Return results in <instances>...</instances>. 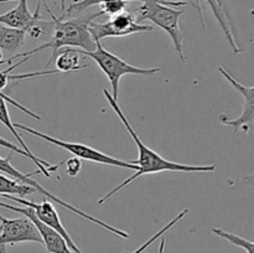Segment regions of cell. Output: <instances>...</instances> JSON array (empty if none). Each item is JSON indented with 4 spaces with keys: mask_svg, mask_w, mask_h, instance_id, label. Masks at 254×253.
<instances>
[{
    "mask_svg": "<svg viewBox=\"0 0 254 253\" xmlns=\"http://www.w3.org/2000/svg\"><path fill=\"white\" fill-rule=\"evenodd\" d=\"M103 94L106 97L107 102L109 103V106L112 107L114 112H116L117 116L119 117V119L122 121L123 126H126L127 131L130 134L131 139L135 141L136 146H138L139 151V158L136 161H133L134 164L139 166L138 171L130 175L129 178H127L123 183L119 184L118 186H116L114 189H112L107 195H104L103 197H101L98 200V205H103L104 202L109 200V198L113 197L116 193H118L122 189H124L126 186L130 185L133 181H135V179L140 178L143 175H148V174H156L161 173V171H181V173H212L217 169V165H189V164H181V163H175V161H170L168 159L163 158L160 154L156 153L155 150H153L151 148H149L145 143H143V140L140 139V136L136 134V131L134 130V128L131 126L130 122L127 118L126 113L122 111V108L119 107V104L117 103L116 99L112 97V94L109 93V91L103 89Z\"/></svg>",
    "mask_w": 254,
    "mask_h": 253,
    "instance_id": "obj_1",
    "label": "cell"
},
{
    "mask_svg": "<svg viewBox=\"0 0 254 253\" xmlns=\"http://www.w3.org/2000/svg\"><path fill=\"white\" fill-rule=\"evenodd\" d=\"M45 7H46L47 12H49L52 19V35L49 41L44 42V44L30 50V51L16 54L15 56L10 57V59L4 60L2 64H10L12 61L19 59L29 60L32 55L50 49L52 52L49 62L46 63V67H49L50 64L54 63L55 56H56L57 51L60 49L73 47V49H79L83 50V51H93L96 49V41H94L91 32H89L88 26L93 20L103 15L101 10L97 12H91V14H78L77 16L72 17V19L64 20L62 17L55 16L54 12L47 6V4H45Z\"/></svg>",
    "mask_w": 254,
    "mask_h": 253,
    "instance_id": "obj_2",
    "label": "cell"
},
{
    "mask_svg": "<svg viewBox=\"0 0 254 253\" xmlns=\"http://www.w3.org/2000/svg\"><path fill=\"white\" fill-rule=\"evenodd\" d=\"M141 5L136 9L140 22L149 20L166 32L173 40L175 51L178 52L181 61H186L184 54V32L180 29V17L184 9H176L178 6H185L186 1H174V0H141Z\"/></svg>",
    "mask_w": 254,
    "mask_h": 253,
    "instance_id": "obj_3",
    "label": "cell"
},
{
    "mask_svg": "<svg viewBox=\"0 0 254 253\" xmlns=\"http://www.w3.org/2000/svg\"><path fill=\"white\" fill-rule=\"evenodd\" d=\"M79 54L82 56L89 57L93 60L99 68L103 71V73L108 77L112 86V97L116 101H118L119 96V82L123 76L127 74H135V76H153L161 71L159 67H153V68H143V67H136L133 64L128 63L121 59L119 56L114 55L113 52L104 49L102 42L96 40V49L93 51H83L79 50Z\"/></svg>",
    "mask_w": 254,
    "mask_h": 253,
    "instance_id": "obj_4",
    "label": "cell"
},
{
    "mask_svg": "<svg viewBox=\"0 0 254 253\" xmlns=\"http://www.w3.org/2000/svg\"><path fill=\"white\" fill-rule=\"evenodd\" d=\"M14 124L16 129H21V130L25 131V133L31 134V135L36 136V138H40L42 139V140L47 141V143L59 146V148L66 149L68 153H71L72 155L81 159V160L93 161V163L117 166V168L128 169V170H133V171H138L139 169V166L136 165V164H134L133 161H124V160H121V159L113 158V156L107 155V154L103 153V151L97 150V149L92 148V146L89 145H86V144L64 141V140H61V139L54 138V136L51 135H47V134L36 130V129L34 128H30V126H24V124H20V123H14Z\"/></svg>",
    "mask_w": 254,
    "mask_h": 253,
    "instance_id": "obj_5",
    "label": "cell"
},
{
    "mask_svg": "<svg viewBox=\"0 0 254 253\" xmlns=\"http://www.w3.org/2000/svg\"><path fill=\"white\" fill-rule=\"evenodd\" d=\"M10 160H11V154H10V155H7L6 158H2V156H0V173H2V174H5V175L10 176V178H11V179H14V180L19 181V183H21V184H26V185L34 186V188L36 189L37 192L41 193V195H44L45 197H47V198H50V200L55 201V202L59 203V205L62 206V207L67 208V210L71 211V212H73V213H76V215H78L79 217L84 218V220L89 221V222L94 223V225L99 226V227L104 228V230L109 231V232L114 233V235L119 236V237L124 238V240H127V238L130 237V235H129L128 232H126V231L119 230V228L114 227V226L109 225V223L104 222V221L99 220V218L94 217V216L89 215V213H86V212H84V211H82V210H79V208L74 207L73 205H71V203L66 202V201H64V200H62V198H60L59 196H56V195H54V193H52V192H50V191L47 190V189H45L44 186L40 185L39 183H36V181H35V180H31V179H30V176H31V175H36V174H39V170L34 171V173L26 174V175H25V174H22L21 171H19V170H17V169H15L14 166H12L11 161H10Z\"/></svg>",
    "mask_w": 254,
    "mask_h": 253,
    "instance_id": "obj_6",
    "label": "cell"
},
{
    "mask_svg": "<svg viewBox=\"0 0 254 253\" xmlns=\"http://www.w3.org/2000/svg\"><path fill=\"white\" fill-rule=\"evenodd\" d=\"M153 29L154 27L150 25H144L136 21L135 16L127 10L113 15L106 22H96L93 20L88 26L94 41H101L107 37H126L138 32L153 31Z\"/></svg>",
    "mask_w": 254,
    "mask_h": 253,
    "instance_id": "obj_7",
    "label": "cell"
},
{
    "mask_svg": "<svg viewBox=\"0 0 254 253\" xmlns=\"http://www.w3.org/2000/svg\"><path fill=\"white\" fill-rule=\"evenodd\" d=\"M220 73L227 79L228 83L242 96L243 98V112L240 117L235 119H228L226 116H220V121L223 126H232L237 133L240 129H243L245 133H250L253 126L254 121V87L245 86L241 82H238L230 72L223 67H218Z\"/></svg>",
    "mask_w": 254,
    "mask_h": 253,
    "instance_id": "obj_8",
    "label": "cell"
},
{
    "mask_svg": "<svg viewBox=\"0 0 254 253\" xmlns=\"http://www.w3.org/2000/svg\"><path fill=\"white\" fill-rule=\"evenodd\" d=\"M21 242H36L42 245V238L36 226L27 217L6 218L0 213V246Z\"/></svg>",
    "mask_w": 254,
    "mask_h": 253,
    "instance_id": "obj_9",
    "label": "cell"
},
{
    "mask_svg": "<svg viewBox=\"0 0 254 253\" xmlns=\"http://www.w3.org/2000/svg\"><path fill=\"white\" fill-rule=\"evenodd\" d=\"M0 196L6 198V200L9 201H15V202L21 203L22 206L31 207L32 210H34L35 216H36L41 222H44L45 225H47L49 227L54 228L56 232H59L60 235L64 238L67 246H68L74 253H82V251L79 250L78 246L74 243V241L72 240L69 233L67 232V230L64 227V225H62L61 218H60L55 206L52 205V202H50L49 200H44L42 202L36 203V202H32V201L25 200L24 197H17V196H14V195H0Z\"/></svg>",
    "mask_w": 254,
    "mask_h": 253,
    "instance_id": "obj_10",
    "label": "cell"
},
{
    "mask_svg": "<svg viewBox=\"0 0 254 253\" xmlns=\"http://www.w3.org/2000/svg\"><path fill=\"white\" fill-rule=\"evenodd\" d=\"M0 207L7 208V210H11L14 212L21 213L22 216L29 218L35 226H36L37 231H39L40 236L42 238V245L46 247V251L49 253H74L71 248L67 246L64 238L60 235L59 232L54 230V228L49 227L47 225H45L44 222L39 220V218L35 216L34 210L31 207H19V206H12L9 203H5L0 201Z\"/></svg>",
    "mask_w": 254,
    "mask_h": 253,
    "instance_id": "obj_11",
    "label": "cell"
},
{
    "mask_svg": "<svg viewBox=\"0 0 254 253\" xmlns=\"http://www.w3.org/2000/svg\"><path fill=\"white\" fill-rule=\"evenodd\" d=\"M40 6H41V1L37 4L36 10L32 14V12H30L29 6H27V0H19V4L14 9L0 15V24L11 27V29L22 30L27 34L32 27L39 25L44 20L40 15ZM64 9H66L64 0H61L62 12L64 11Z\"/></svg>",
    "mask_w": 254,
    "mask_h": 253,
    "instance_id": "obj_12",
    "label": "cell"
},
{
    "mask_svg": "<svg viewBox=\"0 0 254 253\" xmlns=\"http://www.w3.org/2000/svg\"><path fill=\"white\" fill-rule=\"evenodd\" d=\"M0 122H1L2 124H4L5 126H6L7 129H9L10 131H11V134L12 135H14V138L16 139V141L17 143H19V145L21 146L22 149H24L25 151H26L27 154H29V155H31L32 158H34V160L36 161V168H37V170H39V173L40 171H41V174L44 176H51V173L52 171H57L60 169V166L61 165H64V161H62V163H60V164H57V165H52V164H50L49 161H46V160H44V159H40V158H37L36 155H35L34 154V151H31V149L29 148V146H27V144H26V141L24 140V139H22V136H21V134L19 133V131H17V129L15 128V124H14V122L11 121V118H10V114H9V111H7V106H6V101H5L4 98H2V97H0Z\"/></svg>",
    "mask_w": 254,
    "mask_h": 253,
    "instance_id": "obj_13",
    "label": "cell"
},
{
    "mask_svg": "<svg viewBox=\"0 0 254 253\" xmlns=\"http://www.w3.org/2000/svg\"><path fill=\"white\" fill-rule=\"evenodd\" d=\"M206 1H207L208 6L212 9L216 19H217L218 24H220L221 29H222L223 34H225L227 41L230 42L231 47L233 49L235 54H241V52H242V50H241V47H238L237 41H236V39H235V34H233L232 27H231L230 15H227L222 9H221L220 5H218V2H217V0H206ZM193 7H196V10L198 11V16H200L201 25H202V29L205 30V27H206L205 26V19H203V12H202V7H201V4H200V0H193Z\"/></svg>",
    "mask_w": 254,
    "mask_h": 253,
    "instance_id": "obj_14",
    "label": "cell"
},
{
    "mask_svg": "<svg viewBox=\"0 0 254 253\" xmlns=\"http://www.w3.org/2000/svg\"><path fill=\"white\" fill-rule=\"evenodd\" d=\"M81 56L79 49L64 47L57 51L54 63L56 64V69L60 72H76L88 67V64L82 63Z\"/></svg>",
    "mask_w": 254,
    "mask_h": 253,
    "instance_id": "obj_15",
    "label": "cell"
},
{
    "mask_svg": "<svg viewBox=\"0 0 254 253\" xmlns=\"http://www.w3.org/2000/svg\"><path fill=\"white\" fill-rule=\"evenodd\" d=\"M26 32L22 30L11 29L0 24V49L2 51L16 52L25 45Z\"/></svg>",
    "mask_w": 254,
    "mask_h": 253,
    "instance_id": "obj_16",
    "label": "cell"
},
{
    "mask_svg": "<svg viewBox=\"0 0 254 253\" xmlns=\"http://www.w3.org/2000/svg\"><path fill=\"white\" fill-rule=\"evenodd\" d=\"M37 192L34 186L21 184L6 175L0 174V195H14L17 197H25L27 195Z\"/></svg>",
    "mask_w": 254,
    "mask_h": 253,
    "instance_id": "obj_17",
    "label": "cell"
},
{
    "mask_svg": "<svg viewBox=\"0 0 254 253\" xmlns=\"http://www.w3.org/2000/svg\"><path fill=\"white\" fill-rule=\"evenodd\" d=\"M188 213H189V210H188V208H185V210H183V211H181V212H179L178 215H176L175 217H174L173 220L170 221V222L166 223V225L164 226L163 228H160V230H159L158 232L155 233V235H153V236H151L150 238H149V240H146V241H145V243H143V245H141L140 247L136 248V250L134 251L133 253H143L144 251L146 250V248L150 247V246L153 245V243L155 242V241H158L159 238L161 237V236H164V235H165L166 232H169V231H170L171 228L174 227V226L178 225V223L180 222V221L183 220V218L185 217V216L188 215ZM124 253H129V252H124Z\"/></svg>",
    "mask_w": 254,
    "mask_h": 253,
    "instance_id": "obj_18",
    "label": "cell"
},
{
    "mask_svg": "<svg viewBox=\"0 0 254 253\" xmlns=\"http://www.w3.org/2000/svg\"><path fill=\"white\" fill-rule=\"evenodd\" d=\"M212 233L217 235L218 237L223 238V240L228 241V242L232 243V245L237 246V247H241L242 250H245L247 253H253L254 245L251 240H246V238L241 237V236L233 235V233H230V232H227V231L221 230V228H217V227L212 228Z\"/></svg>",
    "mask_w": 254,
    "mask_h": 253,
    "instance_id": "obj_19",
    "label": "cell"
},
{
    "mask_svg": "<svg viewBox=\"0 0 254 253\" xmlns=\"http://www.w3.org/2000/svg\"><path fill=\"white\" fill-rule=\"evenodd\" d=\"M102 1H103V0H73V2H72L67 9H64L61 17H64L66 15L71 14H83L87 9L94 6V5H99Z\"/></svg>",
    "mask_w": 254,
    "mask_h": 253,
    "instance_id": "obj_20",
    "label": "cell"
},
{
    "mask_svg": "<svg viewBox=\"0 0 254 253\" xmlns=\"http://www.w3.org/2000/svg\"><path fill=\"white\" fill-rule=\"evenodd\" d=\"M0 97H2V98L5 99V101H6V103H10V104H11V106H14L15 108L20 109V111L24 112V113H26L27 116L31 117V118L36 119V121H42V117H41V116H39V114H36V113H35V112L30 111L29 108H26V107L22 106L21 103H19V102L15 101L14 98H11V97H10L7 93H5V92H0Z\"/></svg>",
    "mask_w": 254,
    "mask_h": 253,
    "instance_id": "obj_21",
    "label": "cell"
},
{
    "mask_svg": "<svg viewBox=\"0 0 254 253\" xmlns=\"http://www.w3.org/2000/svg\"><path fill=\"white\" fill-rule=\"evenodd\" d=\"M64 165L66 166V173L67 175L71 176V178H74L79 174L82 169V161L81 159L76 158V156H72V158L67 159V160L64 161Z\"/></svg>",
    "mask_w": 254,
    "mask_h": 253,
    "instance_id": "obj_22",
    "label": "cell"
},
{
    "mask_svg": "<svg viewBox=\"0 0 254 253\" xmlns=\"http://www.w3.org/2000/svg\"><path fill=\"white\" fill-rule=\"evenodd\" d=\"M0 146H2V148H6V149H9L10 151H11V153H16V154H20V155H22V156H25V158H27V159H30V160L32 161V163L35 164V165H36V161L34 160V158H32L31 155H29V154L26 153V151L24 150V149L22 148H20V146H17V145H15L14 143H11V141H9V140H6V139H4V138H1V136H0ZM37 166V165H36ZM40 173H41V171H40ZM47 178H49V176H47Z\"/></svg>",
    "mask_w": 254,
    "mask_h": 253,
    "instance_id": "obj_23",
    "label": "cell"
},
{
    "mask_svg": "<svg viewBox=\"0 0 254 253\" xmlns=\"http://www.w3.org/2000/svg\"><path fill=\"white\" fill-rule=\"evenodd\" d=\"M165 245H166L165 237H163V236H161V237H160V245H159V252L158 253H164V250H165Z\"/></svg>",
    "mask_w": 254,
    "mask_h": 253,
    "instance_id": "obj_24",
    "label": "cell"
},
{
    "mask_svg": "<svg viewBox=\"0 0 254 253\" xmlns=\"http://www.w3.org/2000/svg\"><path fill=\"white\" fill-rule=\"evenodd\" d=\"M0 253H7L6 246H0Z\"/></svg>",
    "mask_w": 254,
    "mask_h": 253,
    "instance_id": "obj_25",
    "label": "cell"
},
{
    "mask_svg": "<svg viewBox=\"0 0 254 253\" xmlns=\"http://www.w3.org/2000/svg\"><path fill=\"white\" fill-rule=\"evenodd\" d=\"M2 57H4V52H2V50L0 49V64H2V61H4Z\"/></svg>",
    "mask_w": 254,
    "mask_h": 253,
    "instance_id": "obj_26",
    "label": "cell"
},
{
    "mask_svg": "<svg viewBox=\"0 0 254 253\" xmlns=\"http://www.w3.org/2000/svg\"><path fill=\"white\" fill-rule=\"evenodd\" d=\"M10 1H19V0H0V4H2V2H10Z\"/></svg>",
    "mask_w": 254,
    "mask_h": 253,
    "instance_id": "obj_27",
    "label": "cell"
},
{
    "mask_svg": "<svg viewBox=\"0 0 254 253\" xmlns=\"http://www.w3.org/2000/svg\"><path fill=\"white\" fill-rule=\"evenodd\" d=\"M184 1H186V2H189V1H192V0H184Z\"/></svg>",
    "mask_w": 254,
    "mask_h": 253,
    "instance_id": "obj_28",
    "label": "cell"
}]
</instances>
